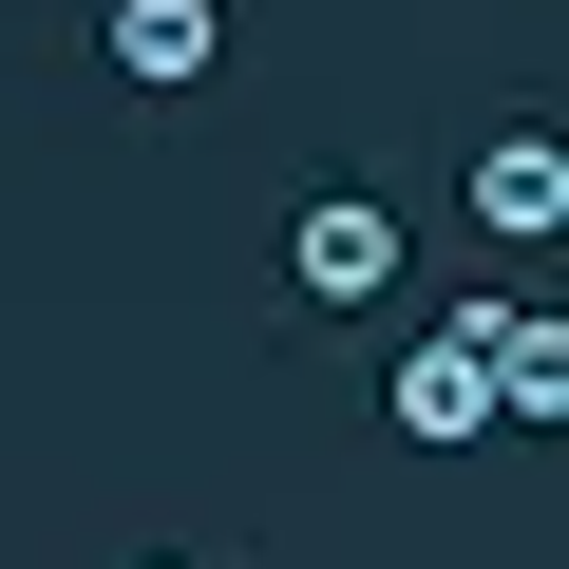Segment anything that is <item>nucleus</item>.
<instances>
[{
  "label": "nucleus",
  "mask_w": 569,
  "mask_h": 569,
  "mask_svg": "<svg viewBox=\"0 0 569 569\" xmlns=\"http://www.w3.org/2000/svg\"><path fill=\"white\" fill-rule=\"evenodd\" d=\"M380 399H399V437H437V456H456V437H493V361H475V323L399 342V380H380Z\"/></svg>",
  "instance_id": "f03ea898"
},
{
  "label": "nucleus",
  "mask_w": 569,
  "mask_h": 569,
  "mask_svg": "<svg viewBox=\"0 0 569 569\" xmlns=\"http://www.w3.org/2000/svg\"><path fill=\"white\" fill-rule=\"evenodd\" d=\"M284 284H305V305H380L399 284V209L380 190H305L284 209Z\"/></svg>",
  "instance_id": "f257e3e1"
},
{
  "label": "nucleus",
  "mask_w": 569,
  "mask_h": 569,
  "mask_svg": "<svg viewBox=\"0 0 569 569\" xmlns=\"http://www.w3.org/2000/svg\"><path fill=\"white\" fill-rule=\"evenodd\" d=\"M133 96H190L209 58H228V0H114V39H96Z\"/></svg>",
  "instance_id": "7ed1b4c3"
},
{
  "label": "nucleus",
  "mask_w": 569,
  "mask_h": 569,
  "mask_svg": "<svg viewBox=\"0 0 569 569\" xmlns=\"http://www.w3.org/2000/svg\"><path fill=\"white\" fill-rule=\"evenodd\" d=\"M475 228L550 247V228H569V152H550V133H493V152H475Z\"/></svg>",
  "instance_id": "39448f33"
},
{
  "label": "nucleus",
  "mask_w": 569,
  "mask_h": 569,
  "mask_svg": "<svg viewBox=\"0 0 569 569\" xmlns=\"http://www.w3.org/2000/svg\"><path fill=\"white\" fill-rule=\"evenodd\" d=\"M475 361H493V418H569V323L550 305H456Z\"/></svg>",
  "instance_id": "20e7f679"
}]
</instances>
